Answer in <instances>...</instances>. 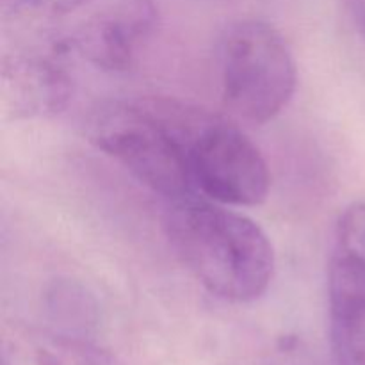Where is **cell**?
<instances>
[{
  "mask_svg": "<svg viewBox=\"0 0 365 365\" xmlns=\"http://www.w3.org/2000/svg\"><path fill=\"white\" fill-rule=\"evenodd\" d=\"M164 228L180 262L216 298L250 303L269 289L274 250L252 217L189 196L175 200Z\"/></svg>",
  "mask_w": 365,
  "mask_h": 365,
  "instance_id": "obj_1",
  "label": "cell"
},
{
  "mask_svg": "<svg viewBox=\"0 0 365 365\" xmlns=\"http://www.w3.org/2000/svg\"><path fill=\"white\" fill-rule=\"evenodd\" d=\"M141 102L177 143L195 191L228 207H255L267 198L266 159L234 121L177 98L146 96Z\"/></svg>",
  "mask_w": 365,
  "mask_h": 365,
  "instance_id": "obj_2",
  "label": "cell"
},
{
  "mask_svg": "<svg viewBox=\"0 0 365 365\" xmlns=\"http://www.w3.org/2000/svg\"><path fill=\"white\" fill-rule=\"evenodd\" d=\"M298 70L284 36L262 20H239L220 41V86L227 109L264 125L292 100Z\"/></svg>",
  "mask_w": 365,
  "mask_h": 365,
  "instance_id": "obj_3",
  "label": "cell"
},
{
  "mask_svg": "<svg viewBox=\"0 0 365 365\" xmlns=\"http://www.w3.org/2000/svg\"><path fill=\"white\" fill-rule=\"evenodd\" d=\"M86 135L153 192L175 202L195 191L177 143L141 98L98 106L86 121Z\"/></svg>",
  "mask_w": 365,
  "mask_h": 365,
  "instance_id": "obj_4",
  "label": "cell"
},
{
  "mask_svg": "<svg viewBox=\"0 0 365 365\" xmlns=\"http://www.w3.org/2000/svg\"><path fill=\"white\" fill-rule=\"evenodd\" d=\"M157 25L153 0H100L71 34V46L98 70L123 71Z\"/></svg>",
  "mask_w": 365,
  "mask_h": 365,
  "instance_id": "obj_5",
  "label": "cell"
},
{
  "mask_svg": "<svg viewBox=\"0 0 365 365\" xmlns=\"http://www.w3.org/2000/svg\"><path fill=\"white\" fill-rule=\"evenodd\" d=\"M71 96V81L56 57L14 52L2 57L0 106L4 120H31L59 114Z\"/></svg>",
  "mask_w": 365,
  "mask_h": 365,
  "instance_id": "obj_6",
  "label": "cell"
},
{
  "mask_svg": "<svg viewBox=\"0 0 365 365\" xmlns=\"http://www.w3.org/2000/svg\"><path fill=\"white\" fill-rule=\"evenodd\" d=\"M330 342L337 365H365V269L334 255L328 273Z\"/></svg>",
  "mask_w": 365,
  "mask_h": 365,
  "instance_id": "obj_7",
  "label": "cell"
},
{
  "mask_svg": "<svg viewBox=\"0 0 365 365\" xmlns=\"http://www.w3.org/2000/svg\"><path fill=\"white\" fill-rule=\"evenodd\" d=\"M4 365H121L106 349L68 335L14 330L4 346Z\"/></svg>",
  "mask_w": 365,
  "mask_h": 365,
  "instance_id": "obj_8",
  "label": "cell"
},
{
  "mask_svg": "<svg viewBox=\"0 0 365 365\" xmlns=\"http://www.w3.org/2000/svg\"><path fill=\"white\" fill-rule=\"evenodd\" d=\"M335 255L365 269V202L351 203L339 217Z\"/></svg>",
  "mask_w": 365,
  "mask_h": 365,
  "instance_id": "obj_9",
  "label": "cell"
},
{
  "mask_svg": "<svg viewBox=\"0 0 365 365\" xmlns=\"http://www.w3.org/2000/svg\"><path fill=\"white\" fill-rule=\"evenodd\" d=\"M4 14L18 20H50L61 18L89 6L95 0H0Z\"/></svg>",
  "mask_w": 365,
  "mask_h": 365,
  "instance_id": "obj_10",
  "label": "cell"
}]
</instances>
